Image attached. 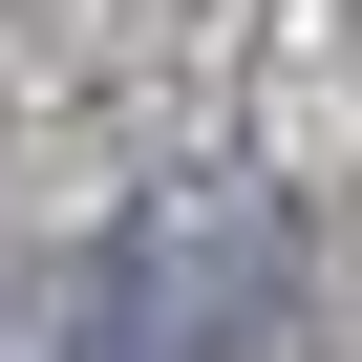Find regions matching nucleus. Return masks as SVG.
<instances>
[{
  "label": "nucleus",
  "instance_id": "f257e3e1",
  "mask_svg": "<svg viewBox=\"0 0 362 362\" xmlns=\"http://www.w3.org/2000/svg\"><path fill=\"white\" fill-rule=\"evenodd\" d=\"M277 320V214H128L64 277V362H235Z\"/></svg>",
  "mask_w": 362,
  "mask_h": 362
}]
</instances>
